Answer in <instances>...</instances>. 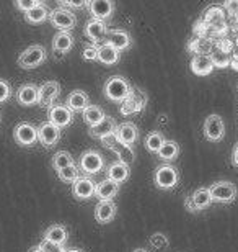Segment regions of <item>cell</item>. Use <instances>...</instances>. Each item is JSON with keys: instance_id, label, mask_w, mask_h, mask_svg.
<instances>
[{"instance_id": "6da1fadb", "label": "cell", "mask_w": 238, "mask_h": 252, "mask_svg": "<svg viewBox=\"0 0 238 252\" xmlns=\"http://www.w3.org/2000/svg\"><path fill=\"white\" fill-rule=\"evenodd\" d=\"M131 90H132V87H131L129 80L121 77V75H113L103 85L105 97L109 98L111 102H123L124 98H128Z\"/></svg>"}, {"instance_id": "7a4b0ae2", "label": "cell", "mask_w": 238, "mask_h": 252, "mask_svg": "<svg viewBox=\"0 0 238 252\" xmlns=\"http://www.w3.org/2000/svg\"><path fill=\"white\" fill-rule=\"evenodd\" d=\"M46 58H48L46 48L41 46V44H31V46H28L18 56V65L25 70H31L44 64Z\"/></svg>"}, {"instance_id": "3957f363", "label": "cell", "mask_w": 238, "mask_h": 252, "mask_svg": "<svg viewBox=\"0 0 238 252\" xmlns=\"http://www.w3.org/2000/svg\"><path fill=\"white\" fill-rule=\"evenodd\" d=\"M154 182L155 187L160 190H171L175 189L180 182V172L175 165L163 164L159 165L154 174Z\"/></svg>"}, {"instance_id": "277c9868", "label": "cell", "mask_w": 238, "mask_h": 252, "mask_svg": "<svg viewBox=\"0 0 238 252\" xmlns=\"http://www.w3.org/2000/svg\"><path fill=\"white\" fill-rule=\"evenodd\" d=\"M209 191H211L212 201H215V203H224V205L234 203L238 195L237 185L232 182H227V180L212 184L209 187Z\"/></svg>"}, {"instance_id": "5b68a950", "label": "cell", "mask_w": 238, "mask_h": 252, "mask_svg": "<svg viewBox=\"0 0 238 252\" xmlns=\"http://www.w3.org/2000/svg\"><path fill=\"white\" fill-rule=\"evenodd\" d=\"M103 167H105V159L98 151L88 149L80 156L79 169H80V172H83L87 177L95 175V174H100L101 170H103Z\"/></svg>"}, {"instance_id": "8992f818", "label": "cell", "mask_w": 238, "mask_h": 252, "mask_svg": "<svg viewBox=\"0 0 238 252\" xmlns=\"http://www.w3.org/2000/svg\"><path fill=\"white\" fill-rule=\"evenodd\" d=\"M202 131H204V138L207 141H211V143H219L225 136V123L220 115L212 113L206 118Z\"/></svg>"}, {"instance_id": "52a82bcc", "label": "cell", "mask_w": 238, "mask_h": 252, "mask_svg": "<svg viewBox=\"0 0 238 252\" xmlns=\"http://www.w3.org/2000/svg\"><path fill=\"white\" fill-rule=\"evenodd\" d=\"M13 138L23 148H31L38 143V128L28 122H22L15 126Z\"/></svg>"}, {"instance_id": "ba28073f", "label": "cell", "mask_w": 238, "mask_h": 252, "mask_svg": "<svg viewBox=\"0 0 238 252\" xmlns=\"http://www.w3.org/2000/svg\"><path fill=\"white\" fill-rule=\"evenodd\" d=\"M49 22L59 32H70L77 25V17L69 8H55L49 13Z\"/></svg>"}, {"instance_id": "9c48e42d", "label": "cell", "mask_w": 238, "mask_h": 252, "mask_svg": "<svg viewBox=\"0 0 238 252\" xmlns=\"http://www.w3.org/2000/svg\"><path fill=\"white\" fill-rule=\"evenodd\" d=\"M145 105H147V95L142 92V90L132 89L131 90V94L128 95V98H124L123 102H121L119 112L128 117V115L142 112V110L145 108Z\"/></svg>"}, {"instance_id": "30bf717a", "label": "cell", "mask_w": 238, "mask_h": 252, "mask_svg": "<svg viewBox=\"0 0 238 252\" xmlns=\"http://www.w3.org/2000/svg\"><path fill=\"white\" fill-rule=\"evenodd\" d=\"M60 95V84L57 80H46L38 92V105L43 108H51Z\"/></svg>"}, {"instance_id": "8fae6325", "label": "cell", "mask_w": 238, "mask_h": 252, "mask_svg": "<svg viewBox=\"0 0 238 252\" xmlns=\"http://www.w3.org/2000/svg\"><path fill=\"white\" fill-rule=\"evenodd\" d=\"M186 208L189 211H202V210H207L209 206L214 203L212 201V196H211V191L207 187H201L194 190L192 193L186 198Z\"/></svg>"}, {"instance_id": "7c38bea8", "label": "cell", "mask_w": 238, "mask_h": 252, "mask_svg": "<svg viewBox=\"0 0 238 252\" xmlns=\"http://www.w3.org/2000/svg\"><path fill=\"white\" fill-rule=\"evenodd\" d=\"M48 117H49V122L60 129L67 128V126L74 122V112L67 105H60V103H54L53 107L48 110Z\"/></svg>"}, {"instance_id": "4fadbf2b", "label": "cell", "mask_w": 238, "mask_h": 252, "mask_svg": "<svg viewBox=\"0 0 238 252\" xmlns=\"http://www.w3.org/2000/svg\"><path fill=\"white\" fill-rule=\"evenodd\" d=\"M60 136H62V131L57 128L55 125L51 122H44L38 126V141L41 143L44 148H53L59 143Z\"/></svg>"}, {"instance_id": "5bb4252c", "label": "cell", "mask_w": 238, "mask_h": 252, "mask_svg": "<svg viewBox=\"0 0 238 252\" xmlns=\"http://www.w3.org/2000/svg\"><path fill=\"white\" fill-rule=\"evenodd\" d=\"M87 8L92 18L96 20H109L114 13V2L113 0H88Z\"/></svg>"}, {"instance_id": "9a60e30c", "label": "cell", "mask_w": 238, "mask_h": 252, "mask_svg": "<svg viewBox=\"0 0 238 252\" xmlns=\"http://www.w3.org/2000/svg\"><path fill=\"white\" fill-rule=\"evenodd\" d=\"M67 239H69V231L62 224L49 226L43 234V244L57 246V248H62V246L67 243Z\"/></svg>"}, {"instance_id": "2e32d148", "label": "cell", "mask_w": 238, "mask_h": 252, "mask_svg": "<svg viewBox=\"0 0 238 252\" xmlns=\"http://www.w3.org/2000/svg\"><path fill=\"white\" fill-rule=\"evenodd\" d=\"M114 138L118 139L121 144L128 146V148H132L134 143L139 138V129L132 122H124L118 125V128L114 131Z\"/></svg>"}, {"instance_id": "e0dca14e", "label": "cell", "mask_w": 238, "mask_h": 252, "mask_svg": "<svg viewBox=\"0 0 238 252\" xmlns=\"http://www.w3.org/2000/svg\"><path fill=\"white\" fill-rule=\"evenodd\" d=\"M95 190H96V182L93 179L87 177H79L75 182L72 184V193L77 200H88L95 196Z\"/></svg>"}, {"instance_id": "ac0fdd59", "label": "cell", "mask_w": 238, "mask_h": 252, "mask_svg": "<svg viewBox=\"0 0 238 252\" xmlns=\"http://www.w3.org/2000/svg\"><path fill=\"white\" fill-rule=\"evenodd\" d=\"M38 92H39L38 85L28 82L20 85L15 97H17V102L22 107H34V105H38Z\"/></svg>"}, {"instance_id": "d6986e66", "label": "cell", "mask_w": 238, "mask_h": 252, "mask_svg": "<svg viewBox=\"0 0 238 252\" xmlns=\"http://www.w3.org/2000/svg\"><path fill=\"white\" fill-rule=\"evenodd\" d=\"M108 32L109 30L106 27V22H103V20L92 18L85 25V36L92 41V44H98L101 39H105L108 36Z\"/></svg>"}, {"instance_id": "ffe728a7", "label": "cell", "mask_w": 238, "mask_h": 252, "mask_svg": "<svg viewBox=\"0 0 238 252\" xmlns=\"http://www.w3.org/2000/svg\"><path fill=\"white\" fill-rule=\"evenodd\" d=\"M116 128H118V123H116V120L106 115V117L101 120L98 125H95V126H92V128L88 129V134L92 136V138H96V139L103 141L105 138H108V136H113Z\"/></svg>"}, {"instance_id": "44dd1931", "label": "cell", "mask_w": 238, "mask_h": 252, "mask_svg": "<svg viewBox=\"0 0 238 252\" xmlns=\"http://www.w3.org/2000/svg\"><path fill=\"white\" fill-rule=\"evenodd\" d=\"M116 213H118V206L113 200L108 201H98V205L95 206V220L100 224H108L114 220Z\"/></svg>"}, {"instance_id": "7402d4cb", "label": "cell", "mask_w": 238, "mask_h": 252, "mask_svg": "<svg viewBox=\"0 0 238 252\" xmlns=\"http://www.w3.org/2000/svg\"><path fill=\"white\" fill-rule=\"evenodd\" d=\"M106 43H109L111 46L121 53L131 48L132 38H131V34L126 32V30H109L108 36H106Z\"/></svg>"}, {"instance_id": "603a6c76", "label": "cell", "mask_w": 238, "mask_h": 252, "mask_svg": "<svg viewBox=\"0 0 238 252\" xmlns=\"http://www.w3.org/2000/svg\"><path fill=\"white\" fill-rule=\"evenodd\" d=\"M119 193V184L113 182L111 179L106 177L105 180H101L100 184H96V190H95V196L100 201H108L113 200L116 195Z\"/></svg>"}, {"instance_id": "cb8c5ba5", "label": "cell", "mask_w": 238, "mask_h": 252, "mask_svg": "<svg viewBox=\"0 0 238 252\" xmlns=\"http://www.w3.org/2000/svg\"><path fill=\"white\" fill-rule=\"evenodd\" d=\"M106 174H108V179H111L116 184H123L129 179L131 175V169L129 164L123 162V160H116V162L109 164V167L106 169Z\"/></svg>"}, {"instance_id": "d4e9b609", "label": "cell", "mask_w": 238, "mask_h": 252, "mask_svg": "<svg viewBox=\"0 0 238 252\" xmlns=\"http://www.w3.org/2000/svg\"><path fill=\"white\" fill-rule=\"evenodd\" d=\"M65 105H67L72 112H83L90 105V97L83 90H72V92L67 95Z\"/></svg>"}, {"instance_id": "484cf974", "label": "cell", "mask_w": 238, "mask_h": 252, "mask_svg": "<svg viewBox=\"0 0 238 252\" xmlns=\"http://www.w3.org/2000/svg\"><path fill=\"white\" fill-rule=\"evenodd\" d=\"M74 43H75V39H74L72 33L70 32H59L53 39V49L59 54H65L74 48Z\"/></svg>"}, {"instance_id": "4316f807", "label": "cell", "mask_w": 238, "mask_h": 252, "mask_svg": "<svg viewBox=\"0 0 238 252\" xmlns=\"http://www.w3.org/2000/svg\"><path fill=\"white\" fill-rule=\"evenodd\" d=\"M191 70L196 75H209L214 70V64L207 54H196L191 61Z\"/></svg>"}, {"instance_id": "83f0119b", "label": "cell", "mask_w": 238, "mask_h": 252, "mask_svg": "<svg viewBox=\"0 0 238 252\" xmlns=\"http://www.w3.org/2000/svg\"><path fill=\"white\" fill-rule=\"evenodd\" d=\"M119 56H121V53L118 51V49H114L113 46H111L109 43H103L98 46V56H96V59H98L101 64L114 65L119 61Z\"/></svg>"}, {"instance_id": "f1b7e54d", "label": "cell", "mask_w": 238, "mask_h": 252, "mask_svg": "<svg viewBox=\"0 0 238 252\" xmlns=\"http://www.w3.org/2000/svg\"><path fill=\"white\" fill-rule=\"evenodd\" d=\"M157 156H159L161 160H165V162H173L180 156V144L171 139H165Z\"/></svg>"}, {"instance_id": "f546056e", "label": "cell", "mask_w": 238, "mask_h": 252, "mask_svg": "<svg viewBox=\"0 0 238 252\" xmlns=\"http://www.w3.org/2000/svg\"><path fill=\"white\" fill-rule=\"evenodd\" d=\"M49 8L44 7V5L38 3L36 7L28 10L26 13H25V22H28L29 25H39L43 22H46V20H49Z\"/></svg>"}, {"instance_id": "4dcf8cb0", "label": "cell", "mask_w": 238, "mask_h": 252, "mask_svg": "<svg viewBox=\"0 0 238 252\" xmlns=\"http://www.w3.org/2000/svg\"><path fill=\"white\" fill-rule=\"evenodd\" d=\"M82 113H83V122L87 123L90 128L95 126V125H98L101 120L106 117L105 112H103V108H101L100 105H92V103H90Z\"/></svg>"}, {"instance_id": "1f68e13d", "label": "cell", "mask_w": 238, "mask_h": 252, "mask_svg": "<svg viewBox=\"0 0 238 252\" xmlns=\"http://www.w3.org/2000/svg\"><path fill=\"white\" fill-rule=\"evenodd\" d=\"M163 134L160 133V131H150L149 134H147V138L144 141V144H145V149L149 151V153H154L157 154L159 153V149L161 148V144H163Z\"/></svg>"}, {"instance_id": "d6a6232c", "label": "cell", "mask_w": 238, "mask_h": 252, "mask_svg": "<svg viewBox=\"0 0 238 252\" xmlns=\"http://www.w3.org/2000/svg\"><path fill=\"white\" fill-rule=\"evenodd\" d=\"M209 58H211L212 64H214V67H219V69L229 67L230 61H232V56L225 51V49H214V51H211Z\"/></svg>"}, {"instance_id": "836d02e7", "label": "cell", "mask_w": 238, "mask_h": 252, "mask_svg": "<svg viewBox=\"0 0 238 252\" xmlns=\"http://www.w3.org/2000/svg\"><path fill=\"white\" fill-rule=\"evenodd\" d=\"M75 164V160L72 158V154L67 153V151H57L53 158V167L55 172H59L60 169L67 167V165H72Z\"/></svg>"}, {"instance_id": "e575fe53", "label": "cell", "mask_w": 238, "mask_h": 252, "mask_svg": "<svg viewBox=\"0 0 238 252\" xmlns=\"http://www.w3.org/2000/svg\"><path fill=\"white\" fill-rule=\"evenodd\" d=\"M206 20L215 32H220V30L225 28V18L219 8H211L206 15Z\"/></svg>"}, {"instance_id": "d590c367", "label": "cell", "mask_w": 238, "mask_h": 252, "mask_svg": "<svg viewBox=\"0 0 238 252\" xmlns=\"http://www.w3.org/2000/svg\"><path fill=\"white\" fill-rule=\"evenodd\" d=\"M57 177L62 180L65 184H74L75 180L80 177V169L77 164H72V165H67V167L60 169L57 172Z\"/></svg>"}, {"instance_id": "8d00e7d4", "label": "cell", "mask_w": 238, "mask_h": 252, "mask_svg": "<svg viewBox=\"0 0 238 252\" xmlns=\"http://www.w3.org/2000/svg\"><path fill=\"white\" fill-rule=\"evenodd\" d=\"M149 243L152 248H155L157 251H163L168 248V238L163 234V233H155V234H152L150 236V239H149Z\"/></svg>"}, {"instance_id": "74e56055", "label": "cell", "mask_w": 238, "mask_h": 252, "mask_svg": "<svg viewBox=\"0 0 238 252\" xmlns=\"http://www.w3.org/2000/svg\"><path fill=\"white\" fill-rule=\"evenodd\" d=\"M10 97H12V85L7 80L0 79V103L8 102Z\"/></svg>"}, {"instance_id": "f35d334b", "label": "cell", "mask_w": 238, "mask_h": 252, "mask_svg": "<svg viewBox=\"0 0 238 252\" xmlns=\"http://www.w3.org/2000/svg\"><path fill=\"white\" fill-rule=\"evenodd\" d=\"M82 56L85 61H95L96 56H98V46H96V44H87V46L83 48Z\"/></svg>"}, {"instance_id": "ab89813d", "label": "cell", "mask_w": 238, "mask_h": 252, "mask_svg": "<svg viewBox=\"0 0 238 252\" xmlns=\"http://www.w3.org/2000/svg\"><path fill=\"white\" fill-rule=\"evenodd\" d=\"M64 8H83L87 7L88 0H57Z\"/></svg>"}, {"instance_id": "60d3db41", "label": "cell", "mask_w": 238, "mask_h": 252, "mask_svg": "<svg viewBox=\"0 0 238 252\" xmlns=\"http://www.w3.org/2000/svg\"><path fill=\"white\" fill-rule=\"evenodd\" d=\"M38 5L36 0H15V7H17L20 12H25L26 13L28 10L34 8Z\"/></svg>"}, {"instance_id": "b9f144b4", "label": "cell", "mask_w": 238, "mask_h": 252, "mask_svg": "<svg viewBox=\"0 0 238 252\" xmlns=\"http://www.w3.org/2000/svg\"><path fill=\"white\" fill-rule=\"evenodd\" d=\"M224 7H225L227 12L235 15V13H238V0H225Z\"/></svg>"}, {"instance_id": "7bdbcfd3", "label": "cell", "mask_w": 238, "mask_h": 252, "mask_svg": "<svg viewBox=\"0 0 238 252\" xmlns=\"http://www.w3.org/2000/svg\"><path fill=\"white\" fill-rule=\"evenodd\" d=\"M232 164L238 167V143L234 146V149H232Z\"/></svg>"}, {"instance_id": "ee69618b", "label": "cell", "mask_w": 238, "mask_h": 252, "mask_svg": "<svg viewBox=\"0 0 238 252\" xmlns=\"http://www.w3.org/2000/svg\"><path fill=\"white\" fill-rule=\"evenodd\" d=\"M230 65L234 67L235 70H238V49H235L234 54H232V61H230Z\"/></svg>"}, {"instance_id": "f6af8a7d", "label": "cell", "mask_w": 238, "mask_h": 252, "mask_svg": "<svg viewBox=\"0 0 238 252\" xmlns=\"http://www.w3.org/2000/svg\"><path fill=\"white\" fill-rule=\"evenodd\" d=\"M29 252H48V251L44 249V246H38V248H33Z\"/></svg>"}, {"instance_id": "bcb514c9", "label": "cell", "mask_w": 238, "mask_h": 252, "mask_svg": "<svg viewBox=\"0 0 238 252\" xmlns=\"http://www.w3.org/2000/svg\"><path fill=\"white\" fill-rule=\"evenodd\" d=\"M64 252H83V251H80V249H67V251H64Z\"/></svg>"}, {"instance_id": "7dc6e473", "label": "cell", "mask_w": 238, "mask_h": 252, "mask_svg": "<svg viewBox=\"0 0 238 252\" xmlns=\"http://www.w3.org/2000/svg\"><path fill=\"white\" fill-rule=\"evenodd\" d=\"M134 252H149V251H145V249H135Z\"/></svg>"}, {"instance_id": "c3c4849f", "label": "cell", "mask_w": 238, "mask_h": 252, "mask_svg": "<svg viewBox=\"0 0 238 252\" xmlns=\"http://www.w3.org/2000/svg\"><path fill=\"white\" fill-rule=\"evenodd\" d=\"M36 2H38V3H41V2H43V0H36Z\"/></svg>"}, {"instance_id": "681fc988", "label": "cell", "mask_w": 238, "mask_h": 252, "mask_svg": "<svg viewBox=\"0 0 238 252\" xmlns=\"http://www.w3.org/2000/svg\"><path fill=\"white\" fill-rule=\"evenodd\" d=\"M0 123H2V115H0Z\"/></svg>"}]
</instances>
